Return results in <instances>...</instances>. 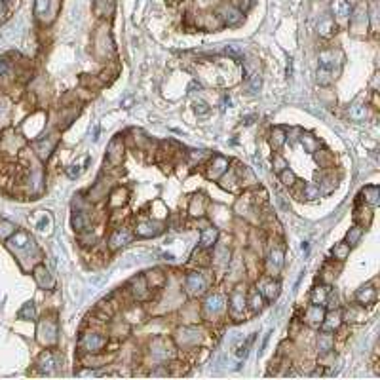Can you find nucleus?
Masks as SVG:
<instances>
[{"mask_svg": "<svg viewBox=\"0 0 380 380\" xmlns=\"http://www.w3.org/2000/svg\"><path fill=\"white\" fill-rule=\"evenodd\" d=\"M342 67V54L338 50H325L318 57V82L320 84H331L340 73Z\"/></svg>", "mask_w": 380, "mask_h": 380, "instance_id": "obj_1", "label": "nucleus"}, {"mask_svg": "<svg viewBox=\"0 0 380 380\" xmlns=\"http://www.w3.org/2000/svg\"><path fill=\"white\" fill-rule=\"evenodd\" d=\"M8 247L19 259H34L38 255V249L34 245V240L29 234H25V232H15L8 240Z\"/></svg>", "mask_w": 380, "mask_h": 380, "instance_id": "obj_2", "label": "nucleus"}, {"mask_svg": "<svg viewBox=\"0 0 380 380\" xmlns=\"http://www.w3.org/2000/svg\"><path fill=\"white\" fill-rule=\"evenodd\" d=\"M59 12V0H36L34 2V15L42 25H50Z\"/></svg>", "mask_w": 380, "mask_h": 380, "instance_id": "obj_3", "label": "nucleus"}, {"mask_svg": "<svg viewBox=\"0 0 380 380\" xmlns=\"http://www.w3.org/2000/svg\"><path fill=\"white\" fill-rule=\"evenodd\" d=\"M38 340L50 346V344H55L57 340V325L52 318H44V322H40L38 325Z\"/></svg>", "mask_w": 380, "mask_h": 380, "instance_id": "obj_4", "label": "nucleus"}, {"mask_svg": "<svg viewBox=\"0 0 380 380\" xmlns=\"http://www.w3.org/2000/svg\"><path fill=\"white\" fill-rule=\"evenodd\" d=\"M217 14H219L220 21H222L224 25H228V27H236V25H240V23H242V19H244V14L236 8L234 4H222Z\"/></svg>", "mask_w": 380, "mask_h": 380, "instance_id": "obj_5", "label": "nucleus"}, {"mask_svg": "<svg viewBox=\"0 0 380 380\" xmlns=\"http://www.w3.org/2000/svg\"><path fill=\"white\" fill-rule=\"evenodd\" d=\"M331 14L335 23H348L352 17V6L346 0H331Z\"/></svg>", "mask_w": 380, "mask_h": 380, "instance_id": "obj_6", "label": "nucleus"}, {"mask_svg": "<svg viewBox=\"0 0 380 380\" xmlns=\"http://www.w3.org/2000/svg\"><path fill=\"white\" fill-rule=\"evenodd\" d=\"M103 344H105V338L99 336L97 333H88V335L82 336V340H80V346H82L84 350H88V352L99 350Z\"/></svg>", "mask_w": 380, "mask_h": 380, "instance_id": "obj_7", "label": "nucleus"}, {"mask_svg": "<svg viewBox=\"0 0 380 380\" xmlns=\"http://www.w3.org/2000/svg\"><path fill=\"white\" fill-rule=\"evenodd\" d=\"M244 308H245V289L244 287H238L232 295H230V310H232V314H240V312H244Z\"/></svg>", "mask_w": 380, "mask_h": 380, "instance_id": "obj_8", "label": "nucleus"}, {"mask_svg": "<svg viewBox=\"0 0 380 380\" xmlns=\"http://www.w3.org/2000/svg\"><path fill=\"white\" fill-rule=\"evenodd\" d=\"M55 137H46V139H42V141H36L34 143V148H36V154L40 156V158H48L50 154H52V150L55 148Z\"/></svg>", "mask_w": 380, "mask_h": 380, "instance_id": "obj_9", "label": "nucleus"}, {"mask_svg": "<svg viewBox=\"0 0 380 380\" xmlns=\"http://www.w3.org/2000/svg\"><path fill=\"white\" fill-rule=\"evenodd\" d=\"M38 365L42 367L46 373L50 375V373L54 371V367H57V355L52 353V352H44V353L40 355V359H38Z\"/></svg>", "mask_w": 380, "mask_h": 380, "instance_id": "obj_10", "label": "nucleus"}, {"mask_svg": "<svg viewBox=\"0 0 380 380\" xmlns=\"http://www.w3.org/2000/svg\"><path fill=\"white\" fill-rule=\"evenodd\" d=\"M187 287L192 293H202L205 289V279L200 274H190L187 278Z\"/></svg>", "mask_w": 380, "mask_h": 380, "instance_id": "obj_11", "label": "nucleus"}, {"mask_svg": "<svg viewBox=\"0 0 380 380\" xmlns=\"http://www.w3.org/2000/svg\"><path fill=\"white\" fill-rule=\"evenodd\" d=\"M34 278L40 283V287H44V289H52L54 287V279L48 276V270H46L44 266H38L34 270Z\"/></svg>", "mask_w": 380, "mask_h": 380, "instance_id": "obj_12", "label": "nucleus"}, {"mask_svg": "<svg viewBox=\"0 0 380 380\" xmlns=\"http://www.w3.org/2000/svg\"><path fill=\"white\" fill-rule=\"evenodd\" d=\"M93 8H95V12L101 15V17H107V15L112 14L114 0H95L93 2Z\"/></svg>", "mask_w": 380, "mask_h": 380, "instance_id": "obj_13", "label": "nucleus"}, {"mask_svg": "<svg viewBox=\"0 0 380 380\" xmlns=\"http://www.w3.org/2000/svg\"><path fill=\"white\" fill-rule=\"evenodd\" d=\"M318 30H320V34L322 36H331V34H335L336 32V23H335V19L333 17H327V19H323L322 23H320V27H318Z\"/></svg>", "mask_w": 380, "mask_h": 380, "instance_id": "obj_14", "label": "nucleus"}, {"mask_svg": "<svg viewBox=\"0 0 380 380\" xmlns=\"http://www.w3.org/2000/svg\"><path fill=\"white\" fill-rule=\"evenodd\" d=\"M261 287H264V289H261V293L263 295H266L268 299H274L276 295H278V283L274 281V279H263L261 281Z\"/></svg>", "mask_w": 380, "mask_h": 380, "instance_id": "obj_15", "label": "nucleus"}, {"mask_svg": "<svg viewBox=\"0 0 380 380\" xmlns=\"http://www.w3.org/2000/svg\"><path fill=\"white\" fill-rule=\"evenodd\" d=\"M357 300H359L361 304H371V302L377 300V291H375L373 287H363L361 291L357 293Z\"/></svg>", "mask_w": 380, "mask_h": 380, "instance_id": "obj_16", "label": "nucleus"}, {"mask_svg": "<svg viewBox=\"0 0 380 380\" xmlns=\"http://www.w3.org/2000/svg\"><path fill=\"white\" fill-rule=\"evenodd\" d=\"M306 318L312 325H320V323L323 322V310L320 308V304L310 308V310L306 312Z\"/></svg>", "mask_w": 380, "mask_h": 380, "instance_id": "obj_17", "label": "nucleus"}, {"mask_svg": "<svg viewBox=\"0 0 380 380\" xmlns=\"http://www.w3.org/2000/svg\"><path fill=\"white\" fill-rule=\"evenodd\" d=\"M215 240H217V230L215 228H205L202 232V238H200V244H202V247H209V245H213Z\"/></svg>", "mask_w": 380, "mask_h": 380, "instance_id": "obj_18", "label": "nucleus"}, {"mask_svg": "<svg viewBox=\"0 0 380 380\" xmlns=\"http://www.w3.org/2000/svg\"><path fill=\"white\" fill-rule=\"evenodd\" d=\"M34 314H36L34 304H32V302H27L25 306L17 312V318H19V320H34Z\"/></svg>", "mask_w": 380, "mask_h": 380, "instance_id": "obj_19", "label": "nucleus"}, {"mask_svg": "<svg viewBox=\"0 0 380 380\" xmlns=\"http://www.w3.org/2000/svg\"><path fill=\"white\" fill-rule=\"evenodd\" d=\"M327 297H329V289H327V287H318L316 291L312 293V300H314V304H325Z\"/></svg>", "mask_w": 380, "mask_h": 380, "instance_id": "obj_20", "label": "nucleus"}, {"mask_svg": "<svg viewBox=\"0 0 380 380\" xmlns=\"http://www.w3.org/2000/svg\"><path fill=\"white\" fill-rule=\"evenodd\" d=\"M348 253H350V245L348 244H338L333 249V255H335V259H338V261H344L348 257Z\"/></svg>", "mask_w": 380, "mask_h": 380, "instance_id": "obj_21", "label": "nucleus"}, {"mask_svg": "<svg viewBox=\"0 0 380 380\" xmlns=\"http://www.w3.org/2000/svg\"><path fill=\"white\" fill-rule=\"evenodd\" d=\"M331 348H333V336L329 335V333H323V335H320V350L329 352Z\"/></svg>", "mask_w": 380, "mask_h": 380, "instance_id": "obj_22", "label": "nucleus"}, {"mask_svg": "<svg viewBox=\"0 0 380 380\" xmlns=\"http://www.w3.org/2000/svg\"><path fill=\"white\" fill-rule=\"evenodd\" d=\"M222 308H224L222 306V300H220V297H217V295H215V297H211V299L207 300V310H209V312L213 310V312L217 314V312H220Z\"/></svg>", "mask_w": 380, "mask_h": 380, "instance_id": "obj_23", "label": "nucleus"}, {"mask_svg": "<svg viewBox=\"0 0 380 380\" xmlns=\"http://www.w3.org/2000/svg\"><path fill=\"white\" fill-rule=\"evenodd\" d=\"M327 320H329V322L323 323L325 331H333V329H336V327L340 325V318H338V314H331V316H329Z\"/></svg>", "mask_w": 380, "mask_h": 380, "instance_id": "obj_24", "label": "nucleus"}, {"mask_svg": "<svg viewBox=\"0 0 380 380\" xmlns=\"http://www.w3.org/2000/svg\"><path fill=\"white\" fill-rule=\"evenodd\" d=\"M359 238H361V228L353 226L350 232H348V245H355L359 242Z\"/></svg>", "mask_w": 380, "mask_h": 380, "instance_id": "obj_25", "label": "nucleus"}, {"mask_svg": "<svg viewBox=\"0 0 380 380\" xmlns=\"http://www.w3.org/2000/svg\"><path fill=\"white\" fill-rule=\"evenodd\" d=\"M130 242V234L124 230V232H116V234L112 236V244L114 245H124V244H128Z\"/></svg>", "mask_w": 380, "mask_h": 380, "instance_id": "obj_26", "label": "nucleus"}, {"mask_svg": "<svg viewBox=\"0 0 380 380\" xmlns=\"http://www.w3.org/2000/svg\"><path fill=\"white\" fill-rule=\"evenodd\" d=\"M253 4H255V0H234V6L242 12V14H245Z\"/></svg>", "mask_w": 380, "mask_h": 380, "instance_id": "obj_27", "label": "nucleus"}, {"mask_svg": "<svg viewBox=\"0 0 380 380\" xmlns=\"http://www.w3.org/2000/svg\"><path fill=\"white\" fill-rule=\"evenodd\" d=\"M302 196L308 198V200H314V198H318V196H320V190L314 189V187H310V185H306L304 190H302Z\"/></svg>", "mask_w": 380, "mask_h": 380, "instance_id": "obj_28", "label": "nucleus"}, {"mask_svg": "<svg viewBox=\"0 0 380 380\" xmlns=\"http://www.w3.org/2000/svg\"><path fill=\"white\" fill-rule=\"evenodd\" d=\"M302 145H306L308 150H314L318 146V141L312 137V135H302Z\"/></svg>", "mask_w": 380, "mask_h": 380, "instance_id": "obj_29", "label": "nucleus"}, {"mask_svg": "<svg viewBox=\"0 0 380 380\" xmlns=\"http://www.w3.org/2000/svg\"><path fill=\"white\" fill-rule=\"evenodd\" d=\"M350 116L352 118H355V120H361V118H365L367 116V112L359 107V105H355L353 109H352V112H350Z\"/></svg>", "mask_w": 380, "mask_h": 380, "instance_id": "obj_30", "label": "nucleus"}, {"mask_svg": "<svg viewBox=\"0 0 380 380\" xmlns=\"http://www.w3.org/2000/svg\"><path fill=\"white\" fill-rule=\"evenodd\" d=\"M281 143H283V133H281V130H276V132L272 133V145L279 146Z\"/></svg>", "mask_w": 380, "mask_h": 380, "instance_id": "obj_31", "label": "nucleus"}, {"mask_svg": "<svg viewBox=\"0 0 380 380\" xmlns=\"http://www.w3.org/2000/svg\"><path fill=\"white\" fill-rule=\"evenodd\" d=\"M10 73V65H8V61L6 59H0V78H6Z\"/></svg>", "mask_w": 380, "mask_h": 380, "instance_id": "obj_32", "label": "nucleus"}, {"mask_svg": "<svg viewBox=\"0 0 380 380\" xmlns=\"http://www.w3.org/2000/svg\"><path fill=\"white\" fill-rule=\"evenodd\" d=\"M249 88H251V91H257V89L261 88V78H259V74H253V76H251Z\"/></svg>", "mask_w": 380, "mask_h": 380, "instance_id": "obj_33", "label": "nucleus"}, {"mask_svg": "<svg viewBox=\"0 0 380 380\" xmlns=\"http://www.w3.org/2000/svg\"><path fill=\"white\" fill-rule=\"evenodd\" d=\"M281 181H283V185H293L295 183V175L291 171H283L281 173Z\"/></svg>", "mask_w": 380, "mask_h": 380, "instance_id": "obj_34", "label": "nucleus"}, {"mask_svg": "<svg viewBox=\"0 0 380 380\" xmlns=\"http://www.w3.org/2000/svg\"><path fill=\"white\" fill-rule=\"evenodd\" d=\"M253 308H261V295L259 293H253Z\"/></svg>", "mask_w": 380, "mask_h": 380, "instance_id": "obj_35", "label": "nucleus"}, {"mask_svg": "<svg viewBox=\"0 0 380 380\" xmlns=\"http://www.w3.org/2000/svg\"><path fill=\"white\" fill-rule=\"evenodd\" d=\"M4 12H6V8H4V0H0V19L4 17Z\"/></svg>", "mask_w": 380, "mask_h": 380, "instance_id": "obj_36", "label": "nucleus"}]
</instances>
